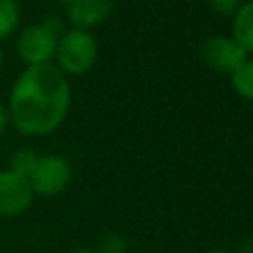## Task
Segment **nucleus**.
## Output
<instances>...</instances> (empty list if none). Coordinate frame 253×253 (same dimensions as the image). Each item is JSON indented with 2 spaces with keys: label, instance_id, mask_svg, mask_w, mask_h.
I'll return each mask as SVG.
<instances>
[{
  "label": "nucleus",
  "instance_id": "1",
  "mask_svg": "<svg viewBox=\"0 0 253 253\" xmlns=\"http://www.w3.org/2000/svg\"><path fill=\"white\" fill-rule=\"evenodd\" d=\"M69 103V83L59 67L51 63L30 65L12 87L8 117L22 134L43 136L65 121Z\"/></svg>",
  "mask_w": 253,
  "mask_h": 253
},
{
  "label": "nucleus",
  "instance_id": "2",
  "mask_svg": "<svg viewBox=\"0 0 253 253\" xmlns=\"http://www.w3.org/2000/svg\"><path fill=\"white\" fill-rule=\"evenodd\" d=\"M61 20L55 16L45 18L40 24L24 28L18 38V55L30 65H47L55 57L57 42L61 36Z\"/></svg>",
  "mask_w": 253,
  "mask_h": 253
},
{
  "label": "nucleus",
  "instance_id": "3",
  "mask_svg": "<svg viewBox=\"0 0 253 253\" xmlns=\"http://www.w3.org/2000/svg\"><path fill=\"white\" fill-rule=\"evenodd\" d=\"M55 59L63 73L69 75L87 73L97 59L95 38L87 30H77V28L63 32L57 42Z\"/></svg>",
  "mask_w": 253,
  "mask_h": 253
},
{
  "label": "nucleus",
  "instance_id": "4",
  "mask_svg": "<svg viewBox=\"0 0 253 253\" xmlns=\"http://www.w3.org/2000/svg\"><path fill=\"white\" fill-rule=\"evenodd\" d=\"M71 180V166L63 156L47 154L40 156L34 172L30 174V186L34 194L55 196L67 188Z\"/></svg>",
  "mask_w": 253,
  "mask_h": 253
},
{
  "label": "nucleus",
  "instance_id": "5",
  "mask_svg": "<svg viewBox=\"0 0 253 253\" xmlns=\"http://www.w3.org/2000/svg\"><path fill=\"white\" fill-rule=\"evenodd\" d=\"M200 55L210 69L217 73H227V75H231L247 59V53L233 38L219 36V34L204 40Z\"/></svg>",
  "mask_w": 253,
  "mask_h": 253
},
{
  "label": "nucleus",
  "instance_id": "6",
  "mask_svg": "<svg viewBox=\"0 0 253 253\" xmlns=\"http://www.w3.org/2000/svg\"><path fill=\"white\" fill-rule=\"evenodd\" d=\"M34 200L30 180L10 172H0V217H16L24 213Z\"/></svg>",
  "mask_w": 253,
  "mask_h": 253
},
{
  "label": "nucleus",
  "instance_id": "7",
  "mask_svg": "<svg viewBox=\"0 0 253 253\" xmlns=\"http://www.w3.org/2000/svg\"><path fill=\"white\" fill-rule=\"evenodd\" d=\"M113 12V0H71L67 18L77 30H87L103 24Z\"/></svg>",
  "mask_w": 253,
  "mask_h": 253
},
{
  "label": "nucleus",
  "instance_id": "8",
  "mask_svg": "<svg viewBox=\"0 0 253 253\" xmlns=\"http://www.w3.org/2000/svg\"><path fill=\"white\" fill-rule=\"evenodd\" d=\"M233 40L243 47V51L249 55L253 53V2L243 4L235 14H233Z\"/></svg>",
  "mask_w": 253,
  "mask_h": 253
},
{
  "label": "nucleus",
  "instance_id": "9",
  "mask_svg": "<svg viewBox=\"0 0 253 253\" xmlns=\"http://www.w3.org/2000/svg\"><path fill=\"white\" fill-rule=\"evenodd\" d=\"M229 77L235 93L253 101V59H245Z\"/></svg>",
  "mask_w": 253,
  "mask_h": 253
},
{
  "label": "nucleus",
  "instance_id": "10",
  "mask_svg": "<svg viewBox=\"0 0 253 253\" xmlns=\"http://www.w3.org/2000/svg\"><path fill=\"white\" fill-rule=\"evenodd\" d=\"M38 158L40 156L32 148H20L10 158V172H14V174H18V176H22L26 180H30V174L34 172Z\"/></svg>",
  "mask_w": 253,
  "mask_h": 253
},
{
  "label": "nucleus",
  "instance_id": "11",
  "mask_svg": "<svg viewBox=\"0 0 253 253\" xmlns=\"http://www.w3.org/2000/svg\"><path fill=\"white\" fill-rule=\"evenodd\" d=\"M20 22V6L16 0H0V40L16 30Z\"/></svg>",
  "mask_w": 253,
  "mask_h": 253
},
{
  "label": "nucleus",
  "instance_id": "12",
  "mask_svg": "<svg viewBox=\"0 0 253 253\" xmlns=\"http://www.w3.org/2000/svg\"><path fill=\"white\" fill-rule=\"evenodd\" d=\"M126 251V241L119 233H109L99 241L97 253H125Z\"/></svg>",
  "mask_w": 253,
  "mask_h": 253
},
{
  "label": "nucleus",
  "instance_id": "13",
  "mask_svg": "<svg viewBox=\"0 0 253 253\" xmlns=\"http://www.w3.org/2000/svg\"><path fill=\"white\" fill-rule=\"evenodd\" d=\"M211 8L219 16H233L241 8V0H211Z\"/></svg>",
  "mask_w": 253,
  "mask_h": 253
},
{
  "label": "nucleus",
  "instance_id": "14",
  "mask_svg": "<svg viewBox=\"0 0 253 253\" xmlns=\"http://www.w3.org/2000/svg\"><path fill=\"white\" fill-rule=\"evenodd\" d=\"M239 253H253V233L245 239V243L241 245V251Z\"/></svg>",
  "mask_w": 253,
  "mask_h": 253
},
{
  "label": "nucleus",
  "instance_id": "15",
  "mask_svg": "<svg viewBox=\"0 0 253 253\" xmlns=\"http://www.w3.org/2000/svg\"><path fill=\"white\" fill-rule=\"evenodd\" d=\"M6 123H8V111L0 105V132L6 128Z\"/></svg>",
  "mask_w": 253,
  "mask_h": 253
},
{
  "label": "nucleus",
  "instance_id": "16",
  "mask_svg": "<svg viewBox=\"0 0 253 253\" xmlns=\"http://www.w3.org/2000/svg\"><path fill=\"white\" fill-rule=\"evenodd\" d=\"M71 253H95V251H91V249H75Z\"/></svg>",
  "mask_w": 253,
  "mask_h": 253
},
{
  "label": "nucleus",
  "instance_id": "17",
  "mask_svg": "<svg viewBox=\"0 0 253 253\" xmlns=\"http://www.w3.org/2000/svg\"><path fill=\"white\" fill-rule=\"evenodd\" d=\"M208 253H231V251H225V249H211V251H208Z\"/></svg>",
  "mask_w": 253,
  "mask_h": 253
},
{
  "label": "nucleus",
  "instance_id": "18",
  "mask_svg": "<svg viewBox=\"0 0 253 253\" xmlns=\"http://www.w3.org/2000/svg\"><path fill=\"white\" fill-rule=\"evenodd\" d=\"M57 2H67V4H69V2H71V0H57Z\"/></svg>",
  "mask_w": 253,
  "mask_h": 253
},
{
  "label": "nucleus",
  "instance_id": "19",
  "mask_svg": "<svg viewBox=\"0 0 253 253\" xmlns=\"http://www.w3.org/2000/svg\"><path fill=\"white\" fill-rule=\"evenodd\" d=\"M0 65H2V51H0Z\"/></svg>",
  "mask_w": 253,
  "mask_h": 253
}]
</instances>
